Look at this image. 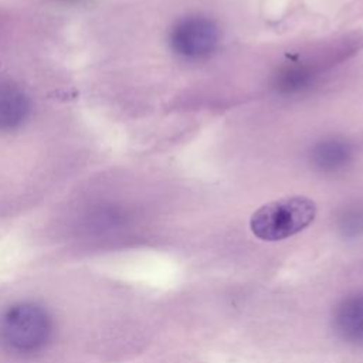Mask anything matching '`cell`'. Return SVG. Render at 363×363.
<instances>
[{"label":"cell","mask_w":363,"mask_h":363,"mask_svg":"<svg viewBox=\"0 0 363 363\" xmlns=\"http://www.w3.org/2000/svg\"><path fill=\"white\" fill-rule=\"evenodd\" d=\"M335 323L342 336L352 342H363V296L346 299L337 308Z\"/></svg>","instance_id":"5b68a950"},{"label":"cell","mask_w":363,"mask_h":363,"mask_svg":"<svg viewBox=\"0 0 363 363\" xmlns=\"http://www.w3.org/2000/svg\"><path fill=\"white\" fill-rule=\"evenodd\" d=\"M30 113V104L21 89L0 84V130L18 128Z\"/></svg>","instance_id":"277c9868"},{"label":"cell","mask_w":363,"mask_h":363,"mask_svg":"<svg viewBox=\"0 0 363 363\" xmlns=\"http://www.w3.org/2000/svg\"><path fill=\"white\" fill-rule=\"evenodd\" d=\"M316 204L305 196L274 200L255 210L250 228L264 241H279L305 230L316 217Z\"/></svg>","instance_id":"6da1fadb"},{"label":"cell","mask_w":363,"mask_h":363,"mask_svg":"<svg viewBox=\"0 0 363 363\" xmlns=\"http://www.w3.org/2000/svg\"><path fill=\"white\" fill-rule=\"evenodd\" d=\"M220 31L216 23L203 16L179 20L170 31L173 51L186 60L207 58L218 45Z\"/></svg>","instance_id":"3957f363"},{"label":"cell","mask_w":363,"mask_h":363,"mask_svg":"<svg viewBox=\"0 0 363 363\" xmlns=\"http://www.w3.org/2000/svg\"><path fill=\"white\" fill-rule=\"evenodd\" d=\"M50 335L51 319L37 303H14L0 318V342L16 353L38 352L47 345Z\"/></svg>","instance_id":"7a4b0ae2"}]
</instances>
